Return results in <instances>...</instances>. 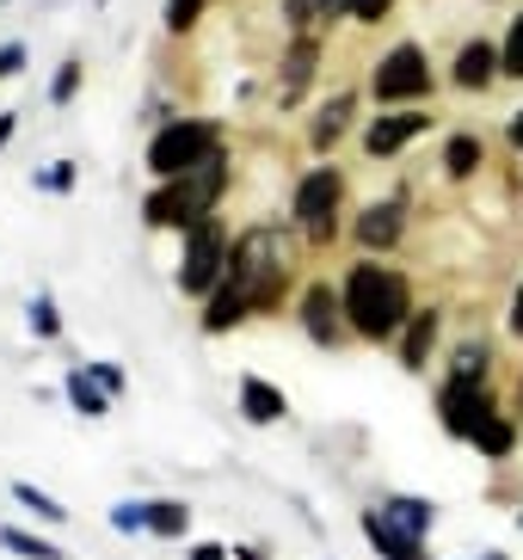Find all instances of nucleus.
<instances>
[{
	"mask_svg": "<svg viewBox=\"0 0 523 560\" xmlns=\"http://www.w3.org/2000/svg\"><path fill=\"white\" fill-rule=\"evenodd\" d=\"M93 382L98 388H124V370L117 363H93Z\"/></svg>",
	"mask_w": 523,
	"mask_h": 560,
	"instance_id": "obj_33",
	"label": "nucleus"
},
{
	"mask_svg": "<svg viewBox=\"0 0 523 560\" xmlns=\"http://www.w3.org/2000/svg\"><path fill=\"white\" fill-rule=\"evenodd\" d=\"M345 314L363 339H394V332L412 320V302H407V278L388 271V265H358L345 278Z\"/></svg>",
	"mask_w": 523,
	"mask_h": 560,
	"instance_id": "obj_2",
	"label": "nucleus"
},
{
	"mask_svg": "<svg viewBox=\"0 0 523 560\" xmlns=\"http://www.w3.org/2000/svg\"><path fill=\"white\" fill-rule=\"evenodd\" d=\"M492 74H505V68H499V50H492V44H468V50L456 56V86H468V93H475V86H487Z\"/></svg>",
	"mask_w": 523,
	"mask_h": 560,
	"instance_id": "obj_14",
	"label": "nucleus"
},
{
	"mask_svg": "<svg viewBox=\"0 0 523 560\" xmlns=\"http://www.w3.org/2000/svg\"><path fill=\"white\" fill-rule=\"evenodd\" d=\"M475 444L487 450V456H505V450L518 444V431H511L505 419H492V412H487V419H480V431H475Z\"/></svg>",
	"mask_w": 523,
	"mask_h": 560,
	"instance_id": "obj_23",
	"label": "nucleus"
},
{
	"mask_svg": "<svg viewBox=\"0 0 523 560\" xmlns=\"http://www.w3.org/2000/svg\"><path fill=\"white\" fill-rule=\"evenodd\" d=\"M499 68H505V74H523V13L511 19V37H505V50H499Z\"/></svg>",
	"mask_w": 523,
	"mask_h": 560,
	"instance_id": "obj_26",
	"label": "nucleus"
},
{
	"mask_svg": "<svg viewBox=\"0 0 523 560\" xmlns=\"http://www.w3.org/2000/svg\"><path fill=\"white\" fill-rule=\"evenodd\" d=\"M191 560H229V555H222L216 542H204V548H191Z\"/></svg>",
	"mask_w": 523,
	"mask_h": 560,
	"instance_id": "obj_36",
	"label": "nucleus"
},
{
	"mask_svg": "<svg viewBox=\"0 0 523 560\" xmlns=\"http://www.w3.org/2000/svg\"><path fill=\"white\" fill-rule=\"evenodd\" d=\"M68 400H74L86 419H98V412H105V388L93 382V370H68Z\"/></svg>",
	"mask_w": 523,
	"mask_h": 560,
	"instance_id": "obj_19",
	"label": "nucleus"
},
{
	"mask_svg": "<svg viewBox=\"0 0 523 560\" xmlns=\"http://www.w3.org/2000/svg\"><path fill=\"white\" fill-rule=\"evenodd\" d=\"M222 185H229V173H222V149H216L204 166H191V173H179V179H161V191L142 203V215L154 222V229H197V222L216 210Z\"/></svg>",
	"mask_w": 523,
	"mask_h": 560,
	"instance_id": "obj_3",
	"label": "nucleus"
},
{
	"mask_svg": "<svg viewBox=\"0 0 523 560\" xmlns=\"http://www.w3.org/2000/svg\"><path fill=\"white\" fill-rule=\"evenodd\" d=\"M112 524H117V529H148V505H117Z\"/></svg>",
	"mask_w": 523,
	"mask_h": 560,
	"instance_id": "obj_30",
	"label": "nucleus"
},
{
	"mask_svg": "<svg viewBox=\"0 0 523 560\" xmlns=\"http://www.w3.org/2000/svg\"><path fill=\"white\" fill-rule=\"evenodd\" d=\"M443 166H450L456 179H468V173L480 166V142H475V136H450V149H443Z\"/></svg>",
	"mask_w": 523,
	"mask_h": 560,
	"instance_id": "obj_21",
	"label": "nucleus"
},
{
	"mask_svg": "<svg viewBox=\"0 0 523 560\" xmlns=\"http://www.w3.org/2000/svg\"><path fill=\"white\" fill-rule=\"evenodd\" d=\"M234 560H259V555H253V548H241V555H234Z\"/></svg>",
	"mask_w": 523,
	"mask_h": 560,
	"instance_id": "obj_39",
	"label": "nucleus"
},
{
	"mask_svg": "<svg viewBox=\"0 0 523 560\" xmlns=\"http://www.w3.org/2000/svg\"><path fill=\"white\" fill-rule=\"evenodd\" d=\"M511 142H518V149H523V112L511 117Z\"/></svg>",
	"mask_w": 523,
	"mask_h": 560,
	"instance_id": "obj_38",
	"label": "nucleus"
},
{
	"mask_svg": "<svg viewBox=\"0 0 523 560\" xmlns=\"http://www.w3.org/2000/svg\"><path fill=\"white\" fill-rule=\"evenodd\" d=\"M456 376H462V382H480V376H487V351L468 346V351L456 358Z\"/></svg>",
	"mask_w": 523,
	"mask_h": 560,
	"instance_id": "obj_29",
	"label": "nucleus"
},
{
	"mask_svg": "<svg viewBox=\"0 0 523 560\" xmlns=\"http://www.w3.org/2000/svg\"><path fill=\"white\" fill-rule=\"evenodd\" d=\"M382 517H388V524H400L407 536H426V529H431V505H426V499H388V505H382Z\"/></svg>",
	"mask_w": 523,
	"mask_h": 560,
	"instance_id": "obj_17",
	"label": "nucleus"
},
{
	"mask_svg": "<svg viewBox=\"0 0 523 560\" xmlns=\"http://www.w3.org/2000/svg\"><path fill=\"white\" fill-rule=\"evenodd\" d=\"M487 560H505V555H487Z\"/></svg>",
	"mask_w": 523,
	"mask_h": 560,
	"instance_id": "obj_40",
	"label": "nucleus"
},
{
	"mask_svg": "<svg viewBox=\"0 0 523 560\" xmlns=\"http://www.w3.org/2000/svg\"><path fill=\"white\" fill-rule=\"evenodd\" d=\"M333 13H351V0H283V19L295 32H309L314 19H333Z\"/></svg>",
	"mask_w": 523,
	"mask_h": 560,
	"instance_id": "obj_18",
	"label": "nucleus"
},
{
	"mask_svg": "<svg viewBox=\"0 0 523 560\" xmlns=\"http://www.w3.org/2000/svg\"><path fill=\"white\" fill-rule=\"evenodd\" d=\"M363 536L376 542V555H382V560H426L419 536H407L400 524H388V517H382V505H376V511H363Z\"/></svg>",
	"mask_w": 523,
	"mask_h": 560,
	"instance_id": "obj_9",
	"label": "nucleus"
},
{
	"mask_svg": "<svg viewBox=\"0 0 523 560\" xmlns=\"http://www.w3.org/2000/svg\"><path fill=\"white\" fill-rule=\"evenodd\" d=\"M210 154H216V130H210V124H197V117H185V124H166V130L148 142V166H154L161 179H179V173L204 166Z\"/></svg>",
	"mask_w": 523,
	"mask_h": 560,
	"instance_id": "obj_5",
	"label": "nucleus"
},
{
	"mask_svg": "<svg viewBox=\"0 0 523 560\" xmlns=\"http://www.w3.org/2000/svg\"><path fill=\"white\" fill-rule=\"evenodd\" d=\"M19 62H25V50H19V44H7V50H0V74H19Z\"/></svg>",
	"mask_w": 523,
	"mask_h": 560,
	"instance_id": "obj_34",
	"label": "nucleus"
},
{
	"mask_svg": "<svg viewBox=\"0 0 523 560\" xmlns=\"http://www.w3.org/2000/svg\"><path fill=\"white\" fill-rule=\"evenodd\" d=\"M382 13H388V0H351V19H363V25L382 19Z\"/></svg>",
	"mask_w": 523,
	"mask_h": 560,
	"instance_id": "obj_32",
	"label": "nucleus"
},
{
	"mask_svg": "<svg viewBox=\"0 0 523 560\" xmlns=\"http://www.w3.org/2000/svg\"><path fill=\"white\" fill-rule=\"evenodd\" d=\"M74 86H81V68L68 62L62 74H56V100H74Z\"/></svg>",
	"mask_w": 523,
	"mask_h": 560,
	"instance_id": "obj_31",
	"label": "nucleus"
},
{
	"mask_svg": "<svg viewBox=\"0 0 523 560\" xmlns=\"http://www.w3.org/2000/svg\"><path fill=\"white\" fill-rule=\"evenodd\" d=\"M431 339H438V314H412L407 339H400V363H407V370H419V363H426V351H431Z\"/></svg>",
	"mask_w": 523,
	"mask_h": 560,
	"instance_id": "obj_16",
	"label": "nucleus"
},
{
	"mask_svg": "<svg viewBox=\"0 0 523 560\" xmlns=\"http://www.w3.org/2000/svg\"><path fill=\"white\" fill-rule=\"evenodd\" d=\"M229 271V234L216 215H204L197 229H185V259H179V290L185 296H210Z\"/></svg>",
	"mask_w": 523,
	"mask_h": 560,
	"instance_id": "obj_4",
	"label": "nucleus"
},
{
	"mask_svg": "<svg viewBox=\"0 0 523 560\" xmlns=\"http://www.w3.org/2000/svg\"><path fill=\"white\" fill-rule=\"evenodd\" d=\"M185 524H191V511L173 505V499H161V505H148V529L154 536H185Z\"/></svg>",
	"mask_w": 523,
	"mask_h": 560,
	"instance_id": "obj_22",
	"label": "nucleus"
},
{
	"mask_svg": "<svg viewBox=\"0 0 523 560\" xmlns=\"http://www.w3.org/2000/svg\"><path fill=\"white\" fill-rule=\"evenodd\" d=\"M13 499H19V505H32L37 517H44V524H62V517H68V511L56 505V499H49V493H37L32 480H19V487H13Z\"/></svg>",
	"mask_w": 523,
	"mask_h": 560,
	"instance_id": "obj_24",
	"label": "nucleus"
},
{
	"mask_svg": "<svg viewBox=\"0 0 523 560\" xmlns=\"http://www.w3.org/2000/svg\"><path fill=\"white\" fill-rule=\"evenodd\" d=\"M0 548H13V555H25V560H62L49 542H37V536H25V529H0Z\"/></svg>",
	"mask_w": 523,
	"mask_h": 560,
	"instance_id": "obj_25",
	"label": "nucleus"
},
{
	"mask_svg": "<svg viewBox=\"0 0 523 560\" xmlns=\"http://www.w3.org/2000/svg\"><path fill=\"white\" fill-rule=\"evenodd\" d=\"M32 327L44 332V339H56V332H62V320H56V302H49V296L32 302Z\"/></svg>",
	"mask_w": 523,
	"mask_h": 560,
	"instance_id": "obj_28",
	"label": "nucleus"
},
{
	"mask_svg": "<svg viewBox=\"0 0 523 560\" xmlns=\"http://www.w3.org/2000/svg\"><path fill=\"white\" fill-rule=\"evenodd\" d=\"M314 56H321V44H314V37H302V44L290 50V62H283V86H278L283 105L302 100V86H309V74H314Z\"/></svg>",
	"mask_w": 523,
	"mask_h": 560,
	"instance_id": "obj_15",
	"label": "nucleus"
},
{
	"mask_svg": "<svg viewBox=\"0 0 523 560\" xmlns=\"http://www.w3.org/2000/svg\"><path fill=\"white\" fill-rule=\"evenodd\" d=\"M431 117H419V112H394V117H376L370 124V136H363V149L370 154H394V149H407L412 136L426 130Z\"/></svg>",
	"mask_w": 523,
	"mask_h": 560,
	"instance_id": "obj_11",
	"label": "nucleus"
},
{
	"mask_svg": "<svg viewBox=\"0 0 523 560\" xmlns=\"http://www.w3.org/2000/svg\"><path fill=\"white\" fill-rule=\"evenodd\" d=\"M438 407H443V425L456 431V438H475L480 431V419H487V395H480V382H462V376H450L443 382V395H438Z\"/></svg>",
	"mask_w": 523,
	"mask_h": 560,
	"instance_id": "obj_8",
	"label": "nucleus"
},
{
	"mask_svg": "<svg viewBox=\"0 0 523 560\" xmlns=\"http://www.w3.org/2000/svg\"><path fill=\"white\" fill-rule=\"evenodd\" d=\"M358 241L370 253L376 247H394L400 241V203H370V210L358 215Z\"/></svg>",
	"mask_w": 523,
	"mask_h": 560,
	"instance_id": "obj_12",
	"label": "nucleus"
},
{
	"mask_svg": "<svg viewBox=\"0 0 523 560\" xmlns=\"http://www.w3.org/2000/svg\"><path fill=\"white\" fill-rule=\"evenodd\" d=\"M278 278H283L278 241H271L265 229L241 234V241H234V259H229V283H222V290L210 296L204 327H210V332H229L246 308H265V302L278 296Z\"/></svg>",
	"mask_w": 523,
	"mask_h": 560,
	"instance_id": "obj_1",
	"label": "nucleus"
},
{
	"mask_svg": "<svg viewBox=\"0 0 523 560\" xmlns=\"http://www.w3.org/2000/svg\"><path fill=\"white\" fill-rule=\"evenodd\" d=\"M197 13H204V0H166V25H173V32L197 25Z\"/></svg>",
	"mask_w": 523,
	"mask_h": 560,
	"instance_id": "obj_27",
	"label": "nucleus"
},
{
	"mask_svg": "<svg viewBox=\"0 0 523 560\" xmlns=\"http://www.w3.org/2000/svg\"><path fill=\"white\" fill-rule=\"evenodd\" d=\"M333 203H339V173H333V166H321V173H309V179L295 185V215L309 222L314 241L333 234Z\"/></svg>",
	"mask_w": 523,
	"mask_h": 560,
	"instance_id": "obj_7",
	"label": "nucleus"
},
{
	"mask_svg": "<svg viewBox=\"0 0 523 560\" xmlns=\"http://www.w3.org/2000/svg\"><path fill=\"white\" fill-rule=\"evenodd\" d=\"M302 314H309V339H314V346H333V339H339L345 296H333L327 283H314L309 296H302Z\"/></svg>",
	"mask_w": 523,
	"mask_h": 560,
	"instance_id": "obj_10",
	"label": "nucleus"
},
{
	"mask_svg": "<svg viewBox=\"0 0 523 560\" xmlns=\"http://www.w3.org/2000/svg\"><path fill=\"white\" fill-rule=\"evenodd\" d=\"M511 332L523 339V290H518V302H511Z\"/></svg>",
	"mask_w": 523,
	"mask_h": 560,
	"instance_id": "obj_37",
	"label": "nucleus"
},
{
	"mask_svg": "<svg viewBox=\"0 0 523 560\" xmlns=\"http://www.w3.org/2000/svg\"><path fill=\"white\" fill-rule=\"evenodd\" d=\"M376 100L382 105H407V100H426L431 93V68L426 56H419V44H400V50H388L376 62Z\"/></svg>",
	"mask_w": 523,
	"mask_h": 560,
	"instance_id": "obj_6",
	"label": "nucleus"
},
{
	"mask_svg": "<svg viewBox=\"0 0 523 560\" xmlns=\"http://www.w3.org/2000/svg\"><path fill=\"white\" fill-rule=\"evenodd\" d=\"M44 185H49V191H68V185H74V173H68V166H56V173H44Z\"/></svg>",
	"mask_w": 523,
	"mask_h": 560,
	"instance_id": "obj_35",
	"label": "nucleus"
},
{
	"mask_svg": "<svg viewBox=\"0 0 523 560\" xmlns=\"http://www.w3.org/2000/svg\"><path fill=\"white\" fill-rule=\"evenodd\" d=\"M241 412L253 419V425H271V419H283V388H271V382H259V376H246L241 382Z\"/></svg>",
	"mask_w": 523,
	"mask_h": 560,
	"instance_id": "obj_13",
	"label": "nucleus"
},
{
	"mask_svg": "<svg viewBox=\"0 0 523 560\" xmlns=\"http://www.w3.org/2000/svg\"><path fill=\"white\" fill-rule=\"evenodd\" d=\"M345 117H351V93H339V100H333L327 112H321V124H314V149H333V142H339Z\"/></svg>",
	"mask_w": 523,
	"mask_h": 560,
	"instance_id": "obj_20",
	"label": "nucleus"
}]
</instances>
